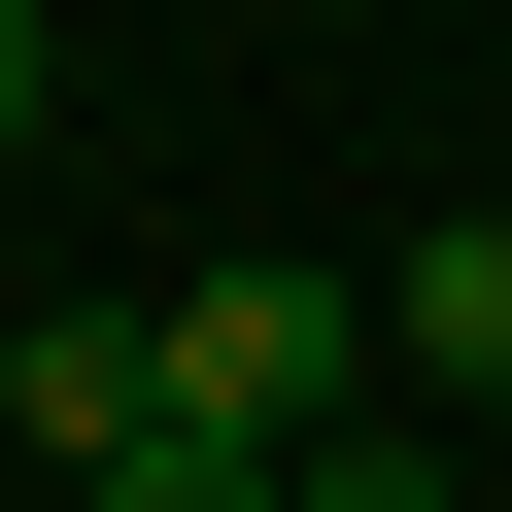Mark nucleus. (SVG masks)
Returning <instances> with one entry per match:
<instances>
[{
  "label": "nucleus",
  "instance_id": "5",
  "mask_svg": "<svg viewBox=\"0 0 512 512\" xmlns=\"http://www.w3.org/2000/svg\"><path fill=\"white\" fill-rule=\"evenodd\" d=\"M69 512H274V478H239V444H137V478H69Z\"/></svg>",
  "mask_w": 512,
  "mask_h": 512
},
{
  "label": "nucleus",
  "instance_id": "3",
  "mask_svg": "<svg viewBox=\"0 0 512 512\" xmlns=\"http://www.w3.org/2000/svg\"><path fill=\"white\" fill-rule=\"evenodd\" d=\"M410 376H444V410H512V239H410Z\"/></svg>",
  "mask_w": 512,
  "mask_h": 512
},
{
  "label": "nucleus",
  "instance_id": "6",
  "mask_svg": "<svg viewBox=\"0 0 512 512\" xmlns=\"http://www.w3.org/2000/svg\"><path fill=\"white\" fill-rule=\"evenodd\" d=\"M0 137H35V0H0Z\"/></svg>",
  "mask_w": 512,
  "mask_h": 512
},
{
  "label": "nucleus",
  "instance_id": "4",
  "mask_svg": "<svg viewBox=\"0 0 512 512\" xmlns=\"http://www.w3.org/2000/svg\"><path fill=\"white\" fill-rule=\"evenodd\" d=\"M274 512H444V444H410V410H342V444H308Z\"/></svg>",
  "mask_w": 512,
  "mask_h": 512
},
{
  "label": "nucleus",
  "instance_id": "2",
  "mask_svg": "<svg viewBox=\"0 0 512 512\" xmlns=\"http://www.w3.org/2000/svg\"><path fill=\"white\" fill-rule=\"evenodd\" d=\"M0 410H35L69 478H137V444H171V308H35V342H0Z\"/></svg>",
  "mask_w": 512,
  "mask_h": 512
},
{
  "label": "nucleus",
  "instance_id": "1",
  "mask_svg": "<svg viewBox=\"0 0 512 512\" xmlns=\"http://www.w3.org/2000/svg\"><path fill=\"white\" fill-rule=\"evenodd\" d=\"M342 410H376V308H342V274H171V444L308 478Z\"/></svg>",
  "mask_w": 512,
  "mask_h": 512
}]
</instances>
